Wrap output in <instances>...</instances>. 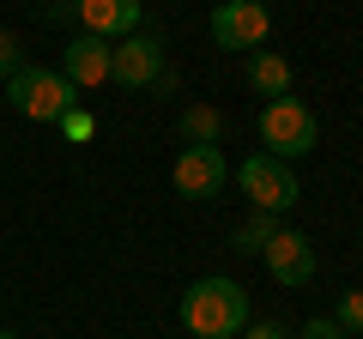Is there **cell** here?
<instances>
[{
    "label": "cell",
    "mask_w": 363,
    "mask_h": 339,
    "mask_svg": "<svg viewBox=\"0 0 363 339\" xmlns=\"http://www.w3.org/2000/svg\"><path fill=\"white\" fill-rule=\"evenodd\" d=\"M182 327L194 339H236L248 327V291L236 279H194L182 291Z\"/></svg>",
    "instance_id": "1"
},
{
    "label": "cell",
    "mask_w": 363,
    "mask_h": 339,
    "mask_svg": "<svg viewBox=\"0 0 363 339\" xmlns=\"http://www.w3.org/2000/svg\"><path fill=\"white\" fill-rule=\"evenodd\" d=\"M6 104L18 109V116L30 121H61L67 109L79 104L73 79L61 73V67H18L13 79H6Z\"/></svg>",
    "instance_id": "2"
},
{
    "label": "cell",
    "mask_w": 363,
    "mask_h": 339,
    "mask_svg": "<svg viewBox=\"0 0 363 339\" xmlns=\"http://www.w3.org/2000/svg\"><path fill=\"white\" fill-rule=\"evenodd\" d=\"M315 140H321V128H315L303 97H267V109H260V145H267V157L297 164V157L315 152Z\"/></svg>",
    "instance_id": "3"
},
{
    "label": "cell",
    "mask_w": 363,
    "mask_h": 339,
    "mask_svg": "<svg viewBox=\"0 0 363 339\" xmlns=\"http://www.w3.org/2000/svg\"><path fill=\"white\" fill-rule=\"evenodd\" d=\"M236 188H242L248 200H255V212H291L303 200V182H297V170L285 164V157H267V152H248L242 164H236Z\"/></svg>",
    "instance_id": "4"
},
{
    "label": "cell",
    "mask_w": 363,
    "mask_h": 339,
    "mask_svg": "<svg viewBox=\"0 0 363 339\" xmlns=\"http://www.w3.org/2000/svg\"><path fill=\"white\" fill-rule=\"evenodd\" d=\"M206 25H212V43H218V49H248L255 55L260 43H267V30H272V13L260 0H218Z\"/></svg>",
    "instance_id": "5"
},
{
    "label": "cell",
    "mask_w": 363,
    "mask_h": 339,
    "mask_svg": "<svg viewBox=\"0 0 363 339\" xmlns=\"http://www.w3.org/2000/svg\"><path fill=\"white\" fill-rule=\"evenodd\" d=\"M169 182H176L182 200H212V194H224V182H230V164H224L218 145H182Z\"/></svg>",
    "instance_id": "6"
},
{
    "label": "cell",
    "mask_w": 363,
    "mask_h": 339,
    "mask_svg": "<svg viewBox=\"0 0 363 339\" xmlns=\"http://www.w3.org/2000/svg\"><path fill=\"white\" fill-rule=\"evenodd\" d=\"M109 79H116L121 91H145L164 79V43L157 37H121L109 43Z\"/></svg>",
    "instance_id": "7"
},
{
    "label": "cell",
    "mask_w": 363,
    "mask_h": 339,
    "mask_svg": "<svg viewBox=\"0 0 363 339\" xmlns=\"http://www.w3.org/2000/svg\"><path fill=\"white\" fill-rule=\"evenodd\" d=\"M260 261H267V273L279 279L285 291H303L315 279V248L303 230H272V243L260 248Z\"/></svg>",
    "instance_id": "8"
},
{
    "label": "cell",
    "mask_w": 363,
    "mask_h": 339,
    "mask_svg": "<svg viewBox=\"0 0 363 339\" xmlns=\"http://www.w3.org/2000/svg\"><path fill=\"white\" fill-rule=\"evenodd\" d=\"M67 13L79 18V25L91 30V37H104V43H121L140 30V0H67Z\"/></svg>",
    "instance_id": "9"
},
{
    "label": "cell",
    "mask_w": 363,
    "mask_h": 339,
    "mask_svg": "<svg viewBox=\"0 0 363 339\" xmlns=\"http://www.w3.org/2000/svg\"><path fill=\"white\" fill-rule=\"evenodd\" d=\"M61 73L73 79V91H91V85H109V43L79 30L73 43L61 49Z\"/></svg>",
    "instance_id": "10"
},
{
    "label": "cell",
    "mask_w": 363,
    "mask_h": 339,
    "mask_svg": "<svg viewBox=\"0 0 363 339\" xmlns=\"http://www.w3.org/2000/svg\"><path fill=\"white\" fill-rule=\"evenodd\" d=\"M248 91L255 97H291V61L272 49H255L248 55Z\"/></svg>",
    "instance_id": "11"
},
{
    "label": "cell",
    "mask_w": 363,
    "mask_h": 339,
    "mask_svg": "<svg viewBox=\"0 0 363 339\" xmlns=\"http://www.w3.org/2000/svg\"><path fill=\"white\" fill-rule=\"evenodd\" d=\"M218 128H224V121H218V109H188V116H182V140H188V145H212V140H218Z\"/></svg>",
    "instance_id": "12"
},
{
    "label": "cell",
    "mask_w": 363,
    "mask_h": 339,
    "mask_svg": "<svg viewBox=\"0 0 363 339\" xmlns=\"http://www.w3.org/2000/svg\"><path fill=\"white\" fill-rule=\"evenodd\" d=\"M272 230H279V224H272V212H255V218H248L242 230L230 236V248H236V255H255V248L272 243Z\"/></svg>",
    "instance_id": "13"
},
{
    "label": "cell",
    "mask_w": 363,
    "mask_h": 339,
    "mask_svg": "<svg viewBox=\"0 0 363 339\" xmlns=\"http://www.w3.org/2000/svg\"><path fill=\"white\" fill-rule=\"evenodd\" d=\"M333 321L345 327V333H363V291H345V297H339V309H333Z\"/></svg>",
    "instance_id": "14"
},
{
    "label": "cell",
    "mask_w": 363,
    "mask_h": 339,
    "mask_svg": "<svg viewBox=\"0 0 363 339\" xmlns=\"http://www.w3.org/2000/svg\"><path fill=\"white\" fill-rule=\"evenodd\" d=\"M61 133H67V140H91V133H97V121H91L85 109L73 104V109H67V116H61Z\"/></svg>",
    "instance_id": "15"
},
{
    "label": "cell",
    "mask_w": 363,
    "mask_h": 339,
    "mask_svg": "<svg viewBox=\"0 0 363 339\" xmlns=\"http://www.w3.org/2000/svg\"><path fill=\"white\" fill-rule=\"evenodd\" d=\"M291 339H345V327H339L333 315H321V321H309L303 333H291Z\"/></svg>",
    "instance_id": "16"
},
{
    "label": "cell",
    "mask_w": 363,
    "mask_h": 339,
    "mask_svg": "<svg viewBox=\"0 0 363 339\" xmlns=\"http://www.w3.org/2000/svg\"><path fill=\"white\" fill-rule=\"evenodd\" d=\"M0 73H6V79L18 73V37H13V30H0Z\"/></svg>",
    "instance_id": "17"
},
{
    "label": "cell",
    "mask_w": 363,
    "mask_h": 339,
    "mask_svg": "<svg viewBox=\"0 0 363 339\" xmlns=\"http://www.w3.org/2000/svg\"><path fill=\"white\" fill-rule=\"evenodd\" d=\"M242 339H291V327H279V321H255V327H242Z\"/></svg>",
    "instance_id": "18"
},
{
    "label": "cell",
    "mask_w": 363,
    "mask_h": 339,
    "mask_svg": "<svg viewBox=\"0 0 363 339\" xmlns=\"http://www.w3.org/2000/svg\"><path fill=\"white\" fill-rule=\"evenodd\" d=\"M0 339H18V333H13V327H0Z\"/></svg>",
    "instance_id": "19"
}]
</instances>
